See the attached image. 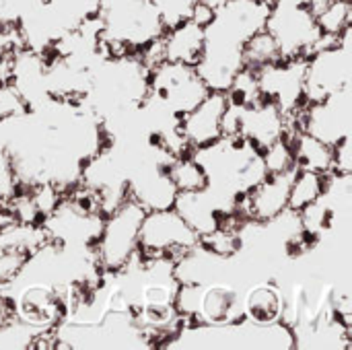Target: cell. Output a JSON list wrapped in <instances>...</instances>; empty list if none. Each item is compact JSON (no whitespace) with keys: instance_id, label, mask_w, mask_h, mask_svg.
<instances>
[{"instance_id":"6da1fadb","label":"cell","mask_w":352,"mask_h":350,"mask_svg":"<svg viewBox=\"0 0 352 350\" xmlns=\"http://www.w3.org/2000/svg\"><path fill=\"white\" fill-rule=\"evenodd\" d=\"M101 50L107 58L138 54L165 33L153 0H101Z\"/></svg>"},{"instance_id":"7a4b0ae2","label":"cell","mask_w":352,"mask_h":350,"mask_svg":"<svg viewBox=\"0 0 352 350\" xmlns=\"http://www.w3.org/2000/svg\"><path fill=\"white\" fill-rule=\"evenodd\" d=\"M276 41L283 60H307L322 45L336 41L322 35L309 6L274 0L264 27Z\"/></svg>"},{"instance_id":"3957f363","label":"cell","mask_w":352,"mask_h":350,"mask_svg":"<svg viewBox=\"0 0 352 350\" xmlns=\"http://www.w3.org/2000/svg\"><path fill=\"white\" fill-rule=\"evenodd\" d=\"M144 208L126 198L120 206L105 215L101 235L95 245L97 262L103 272L120 274L138 258V231Z\"/></svg>"},{"instance_id":"277c9868","label":"cell","mask_w":352,"mask_h":350,"mask_svg":"<svg viewBox=\"0 0 352 350\" xmlns=\"http://www.w3.org/2000/svg\"><path fill=\"white\" fill-rule=\"evenodd\" d=\"M352 50L351 29L336 41L322 45L305 60L303 68V99L305 103L322 101L351 87Z\"/></svg>"},{"instance_id":"5b68a950","label":"cell","mask_w":352,"mask_h":350,"mask_svg":"<svg viewBox=\"0 0 352 350\" xmlns=\"http://www.w3.org/2000/svg\"><path fill=\"white\" fill-rule=\"evenodd\" d=\"M198 243L194 229L175 208L146 210L138 231V252L142 258L175 260Z\"/></svg>"},{"instance_id":"8992f818","label":"cell","mask_w":352,"mask_h":350,"mask_svg":"<svg viewBox=\"0 0 352 350\" xmlns=\"http://www.w3.org/2000/svg\"><path fill=\"white\" fill-rule=\"evenodd\" d=\"M148 95L157 97L175 118L192 111L210 93L194 66L169 60L148 70Z\"/></svg>"},{"instance_id":"52a82bcc","label":"cell","mask_w":352,"mask_h":350,"mask_svg":"<svg viewBox=\"0 0 352 350\" xmlns=\"http://www.w3.org/2000/svg\"><path fill=\"white\" fill-rule=\"evenodd\" d=\"M297 130L307 132L330 146L349 138L352 132L351 87L322 101L305 103L297 111Z\"/></svg>"},{"instance_id":"ba28073f","label":"cell","mask_w":352,"mask_h":350,"mask_svg":"<svg viewBox=\"0 0 352 350\" xmlns=\"http://www.w3.org/2000/svg\"><path fill=\"white\" fill-rule=\"evenodd\" d=\"M297 132V111L285 113L274 101L262 97L254 105L241 109L239 136L260 151L280 138H293Z\"/></svg>"},{"instance_id":"9c48e42d","label":"cell","mask_w":352,"mask_h":350,"mask_svg":"<svg viewBox=\"0 0 352 350\" xmlns=\"http://www.w3.org/2000/svg\"><path fill=\"white\" fill-rule=\"evenodd\" d=\"M305 60H280L256 70L260 95L274 101L285 113H295L305 105L303 99Z\"/></svg>"},{"instance_id":"30bf717a","label":"cell","mask_w":352,"mask_h":350,"mask_svg":"<svg viewBox=\"0 0 352 350\" xmlns=\"http://www.w3.org/2000/svg\"><path fill=\"white\" fill-rule=\"evenodd\" d=\"M229 101L225 93L210 91L192 111L184 113L177 122V130L192 151L210 146L223 138L221 120Z\"/></svg>"},{"instance_id":"8fae6325","label":"cell","mask_w":352,"mask_h":350,"mask_svg":"<svg viewBox=\"0 0 352 350\" xmlns=\"http://www.w3.org/2000/svg\"><path fill=\"white\" fill-rule=\"evenodd\" d=\"M295 171L268 175L252 192L241 196L239 208H237L239 217L256 221V223H268L276 219L280 212H285L289 208V188H291V179Z\"/></svg>"},{"instance_id":"7c38bea8","label":"cell","mask_w":352,"mask_h":350,"mask_svg":"<svg viewBox=\"0 0 352 350\" xmlns=\"http://www.w3.org/2000/svg\"><path fill=\"white\" fill-rule=\"evenodd\" d=\"M239 320H243V301L235 287L227 283H219V281L202 285L192 324L227 326Z\"/></svg>"},{"instance_id":"4fadbf2b","label":"cell","mask_w":352,"mask_h":350,"mask_svg":"<svg viewBox=\"0 0 352 350\" xmlns=\"http://www.w3.org/2000/svg\"><path fill=\"white\" fill-rule=\"evenodd\" d=\"M202 47H204V27H200L192 19H186L165 29L163 33L165 60L169 62L194 66L202 56Z\"/></svg>"},{"instance_id":"5bb4252c","label":"cell","mask_w":352,"mask_h":350,"mask_svg":"<svg viewBox=\"0 0 352 350\" xmlns=\"http://www.w3.org/2000/svg\"><path fill=\"white\" fill-rule=\"evenodd\" d=\"M285 309L287 299L272 283H256L243 297V318L258 326L283 322Z\"/></svg>"},{"instance_id":"9a60e30c","label":"cell","mask_w":352,"mask_h":350,"mask_svg":"<svg viewBox=\"0 0 352 350\" xmlns=\"http://www.w3.org/2000/svg\"><path fill=\"white\" fill-rule=\"evenodd\" d=\"M293 144V155H295V165L297 169L305 171H316L322 175L332 173V157H334V146L318 140L316 136L307 132H297L291 138Z\"/></svg>"},{"instance_id":"2e32d148","label":"cell","mask_w":352,"mask_h":350,"mask_svg":"<svg viewBox=\"0 0 352 350\" xmlns=\"http://www.w3.org/2000/svg\"><path fill=\"white\" fill-rule=\"evenodd\" d=\"M309 10L326 37L338 39L352 27V0H311Z\"/></svg>"},{"instance_id":"e0dca14e","label":"cell","mask_w":352,"mask_h":350,"mask_svg":"<svg viewBox=\"0 0 352 350\" xmlns=\"http://www.w3.org/2000/svg\"><path fill=\"white\" fill-rule=\"evenodd\" d=\"M326 186H328V175L297 169L289 188V208L295 212L305 210L307 206H311L324 196Z\"/></svg>"},{"instance_id":"ac0fdd59","label":"cell","mask_w":352,"mask_h":350,"mask_svg":"<svg viewBox=\"0 0 352 350\" xmlns=\"http://www.w3.org/2000/svg\"><path fill=\"white\" fill-rule=\"evenodd\" d=\"M167 175L171 177L177 192H198L208 184V175L204 167L194 159V155H182L171 161L167 167Z\"/></svg>"},{"instance_id":"d6986e66","label":"cell","mask_w":352,"mask_h":350,"mask_svg":"<svg viewBox=\"0 0 352 350\" xmlns=\"http://www.w3.org/2000/svg\"><path fill=\"white\" fill-rule=\"evenodd\" d=\"M280 60H283L280 50H278L274 37L266 29L254 33L243 43V66L245 68L258 70L262 66H268V64H274V62H280Z\"/></svg>"},{"instance_id":"ffe728a7","label":"cell","mask_w":352,"mask_h":350,"mask_svg":"<svg viewBox=\"0 0 352 350\" xmlns=\"http://www.w3.org/2000/svg\"><path fill=\"white\" fill-rule=\"evenodd\" d=\"M262 157H264V165H266L268 175L291 173L297 169L291 138H280V140L272 142L270 146H266L262 151Z\"/></svg>"},{"instance_id":"44dd1931","label":"cell","mask_w":352,"mask_h":350,"mask_svg":"<svg viewBox=\"0 0 352 350\" xmlns=\"http://www.w3.org/2000/svg\"><path fill=\"white\" fill-rule=\"evenodd\" d=\"M27 258H29V256H25V254H21V252L0 250V287L12 285V283L19 278V274H21V270H23Z\"/></svg>"},{"instance_id":"7402d4cb","label":"cell","mask_w":352,"mask_h":350,"mask_svg":"<svg viewBox=\"0 0 352 350\" xmlns=\"http://www.w3.org/2000/svg\"><path fill=\"white\" fill-rule=\"evenodd\" d=\"M351 142L352 136H349L334 146V157H332V173L334 175H351L352 173Z\"/></svg>"},{"instance_id":"603a6c76","label":"cell","mask_w":352,"mask_h":350,"mask_svg":"<svg viewBox=\"0 0 352 350\" xmlns=\"http://www.w3.org/2000/svg\"><path fill=\"white\" fill-rule=\"evenodd\" d=\"M285 2H291V4H301V6H309L311 0H285Z\"/></svg>"},{"instance_id":"cb8c5ba5","label":"cell","mask_w":352,"mask_h":350,"mask_svg":"<svg viewBox=\"0 0 352 350\" xmlns=\"http://www.w3.org/2000/svg\"><path fill=\"white\" fill-rule=\"evenodd\" d=\"M254 2H262V4H272L274 0H254Z\"/></svg>"}]
</instances>
